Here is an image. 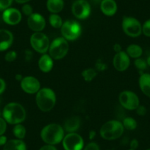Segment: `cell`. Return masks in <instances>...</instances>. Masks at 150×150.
I'll return each mask as SVG.
<instances>
[{
	"mask_svg": "<svg viewBox=\"0 0 150 150\" xmlns=\"http://www.w3.org/2000/svg\"><path fill=\"white\" fill-rule=\"evenodd\" d=\"M3 119L11 125H18L26 119V110L24 107L17 102H11L5 105L2 112Z\"/></svg>",
	"mask_w": 150,
	"mask_h": 150,
	"instance_id": "obj_1",
	"label": "cell"
},
{
	"mask_svg": "<svg viewBox=\"0 0 150 150\" xmlns=\"http://www.w3.org/2000/svg\"><path fill=\"white\" fill-rule=\"evenodd\" d=\"M64 136V129L63 127L55 123L47 125L41 132V137L43 141L50 145H55L60 143Z\"/></svg>",
	"mask_w": 150,
	"mask_h": 150,
	"instance_id": "obj_2",
	"label": "cell"
},
{
	"mask_svg": "<svg viewBox=\"0 0 150 150\" xmlns=\"http://www.w3.org/2000/svg\"><path fill=\"white\" fill-rule=\"evenodd\" d=\"M36 104L43 112L52 110L56 104V95L54 91L49 88H41L36 93Z\"/></svg>",
	"mask_w": 150,
	"mask_h": 150,
	"instance_id": "obj_3",
	"label": "cell"
},
{
	"mask_svg": "<svg viewBox=\"0 0 150 150\" xmlns=\"http://www.w3.org/2000/svg\"><path fill=\"white\" fill-rule=\"evenodd\" d=\"M123 125L117 120H110L104 124L101 127L100 135L102 138L108 141H112L119 138L124 132Z\"/></svg>",
	"mask_w": 150,
	"mask_h": 150,
	"instance_id": "obj_4",
	"label": "cell"
},
{
	"mask_svg": "<svg viewBox=\"0 0 150 150\" xmlns=\"http://www.w3.org/2000/svg\"><path fill=\"white\" fill-rule=\"evenodd\" d=\"M69 50V43L64 38L59 37L53 40L49 48V54L54 60H61Z\"/></svg>",
	"mask_w": 150,
	"mask_h": 150,
	"instance_id": "obj_5",
	"label": "cell"
},
{
	"mask_svg": "<svg viewBox=\"0 0 150 150\" xmlns=\"http://www.w3.org/2000/svg\"><path fill=\"white\" fill-rule=\"evenodd\" d=\"M61 34L63 38L67 41H75L80 36L82 28L77 21L69 20L65 21L61 27Z\"/></svg>",
	"mask_w": 150,
	"mask_h": 150,
	"instance_id": "obj_6",
	"label": "cell"
},
{
	"mask_svg": "<svg viewBox=\"0 0 150 150\" xmlns=\"http://www.w3.org/2000/svg\"><path fill=\"white\" fill-rule=\"evenodd\" d=\"M30 44L35 52L46 54L49 51L50 42L47 35L41 32L34 33L30 37Z\"/></svg>",
	"mask_w": 150,
	"mask_h": 150,
	"instance_id": "obj_7",
	"label": "cell"
},
{
	"mask_svg": "<svg viewBox=\"0 0 150 150\" xmlns=\"http://www.w3.org/2000/svg\"><path fill=\"white\" fill-rule=\"evenodd\" d=\"M122 29L125 34L132 38L138 37L142 33V25L133 17L125 16L122 20Z\"/></svg>",
	"mask_w": 150,
	"mask_h": 150,
	"instance_id": "obj_8",
	"label": "cell"
},
{
	"mask_svg": "<svg viewBox=\"0 0 150 150\" xmlns=\"http://www.w3.org/2000/svg\"><path fill=\"white\" fill-rule=\"evenodd\" d=\"M119 102L125 109L134 110L140 105V100L138 95L131 91H125L119 94Z\"/></svg>",
	"mask_w": 150,
	"mask_h": 150,
	"instance_id": "obj_9",
	"label": "cell"
},
{
	"mask_svg": "<svg viewBox=\"0 0 150 150\" xmlns=\"http://www.w3.org/2000/svg\"><path fill=\"white\" fill-rule=\"evenodd\" d=\"M62 141L65 150H82L84 146L83 137L75 132H69Z\"/></svg>",
	"mask_w": 150,
	"mask_h": 150,
	"instance_id": "obj_10",
	"label": "cell"
},
{
	"mask_svg": "<svg viewBox=\"0 0 150 150\" xmlns=\"http://www.w3.org/2000/svg\"><path fill=\"white\" fill-rule=\"evenodd\" d=\"M72 13L79 19H86L91 14V5L86 0H77L73 3Z\"/></svg>",
	"mask_w": 150,
	"mask_h": 150,
	"instance_id": "obj_11",
	"label": "cell"
},
{
	"mask_svg": "<svg viewBox=\"0 0 150 150\" xmlns=\"http://www.w3.org/2000/svg\"><path fill=\"white\" fill-rule=\"evenodd\" d=\"M21 88L25 93L35 94L41 89V83L37 78L32 76L23 77L21 81Z\"/></svg>",
	"mask_w": 150,
	"mask_h": 150,
	"instance_id": "obj_12",
	"label": "cell"
},
{
	"mask_svg": "<svg viewBox=\"0 0 150 150\" xmlns=\"http://www.w3.org/2000/svg\"><path fill=\"white\" fill-rule=\"evenodd\" d=\"M27 25L35 33L41 32L46 27L45 18L39 13H33L27 18Z\"/></svg>",
	"mask_w": 150,
	"mask_h": 150,
	"instance_id": "obj_13",
	"label": "cell"
},
{
	"mask_svg": "<svg viewBox=\"0 0 150 150\" xmlns=\"http://www.w3.org/2000/svg\"><path fill=\"white\" fill-rule=\"evenodd\" d=\"M113 66L119 71H124L129 68L130 59L126 52L121 51L115 54L113 57Z\"/></svg>",
	"mask_w": 150,
	"mask_h": 150,
	"instance_id": "obj_14",
	"label": "cell"
},
{
	"mask_svg": "<svg viewBox=\"0 0 150 150\" xmlns=\"http://www.w3.org/2000/svg\"><path fill=\"white\" fill-rule=\"evenodd\" d=\"M21 18V12L16 8H8L2 14L4 21L9 25H16L19 24Z\"/></svg>",
	"mask_w": 150,
	"mask_h": 150,
	"instance_id": "obj_15",
	"label": "cell"
},
{
	"mask_svg": "<svg viewBox=\"0 0 150 150\" xmlns=\"http://www.w3.org/2000/svg\"><path fill=\"white\" fill-rule=\"evenodd\" d=\"M13 42V35L8 30H0V52L9 49Z\"/></svg>",
	"mask_w": 150,
	"mask_h": 150,
	"instance_id": "obj_16",
	"label": "cell"
},
{
	"mask_svg": "<svg viewBox=\"0 0 150 150\" xmlns=\"http://www.w3.org/2000/svg\"><path fill=\"white\" fill-rule=\"evenodd\" d=\"M100 8L105 16H112L117 11V4L114 0H102L100 4Z\"/></svg>",
	"mask_w": 150,
	"mask_h": 150,
	"instance_id": "obj_17",
	"label": "cell"
},
{
	"mask_svg": "<svg viewBox=\"0 0 150 150\" xmlns=\"http://www.w3.org/2000/svg\"><path fill=\"white\" fill-rule=\"evenodd\" d=\"M53 66V59L50 54H43V55L38 60V67L40 70L44 73L50 72L52 69Z\"/></svg>",
	"mask_w": 150,
	"mask_h": 150,
	"instance_id": "obj_18",
	"label": "cell"
},
{
	"mask_svg": "<svg viewBox=\"0 0 150 150\" xmlns=\"http://www.w3.org/2000/svg\"><path fill=\"white\" fill-rule=\"evenodd\" d=\"M138 83L143 93L150 98V74L141 73Z\"/></svg>",
	"mask_w": 150,
	"mask_h": 150,
	"instance_id": "obj_19",
	"label": "cell"
},
{
	"mask_svg": "<svg viewBox=\"0 0 150 150\" xmlns=\"http://www.w3.org/2000/svg\"><path fill=\"white\" fill-rule=\"evenodd\" d=\"M81 121L77 116H72L69 118L64 123V129L69 132H74L77 131L80 127Z\"/></svg>",
	"mask_w": 150,
	"mask_h": 150,
	"instance_id": "obj_20",
	"label": "cell"
},
{
	"mask_svg": "<svg viewBox=\"0 0 150 150\" xmlns=\"http://www.w3.org/2000/svg\"><path fill=\"white\" fill-rule=\"evenodd\" d=\"M3 150H27V146L22 140L13 139L6 143Z\"/></svg>",
	"mask_w": 150,
	"mask_h": 150,
	"instance_id": "obj_21",
	"label": "cell"
},
{
	"mask_svg": "<svg viewBox=\"0 0 150 150\" xmlns=\"http://www.w3.org/2000/svg\"><path fill=\"white\" fill-rule=\"evenodd\" d=\"M47 9L52 13H58L64 8L63 0H47Z\"/></svg>",
	"mask_w": 150,
	"mask_h": 150,
	"instance_id": "obj_22",
	"label": "cell"
},
{
	"mask_svg": "<svg viewBox=\"0 0 150 150\" xmlns=\"http://www.w3.org/2000/svg\"><path fill=\"white\" fill-rule=\"evenodd\" d=\"M126 52L129 57L134 59L139 58L143 54V49L138 44H130L127 48Z\"/></svg>",
	"mask_w": 150,
	"mask_h": 150,
	"instance_id": "obj_23",
	"label": "cell"
},
{
	"mask_svg": "<svg viewBox=\"0 0 150 150\" xmlns=\"http://www.w3.org/2000/svg\"><path fill=\"white\" fill-rule=\"evenodd\" d=\"M49 21H50V25L55 29L61 28L63 25V19L59 15L56 13H52L50 16L49 18Z\"/></svg>",
	"mask_w": 150,
	"mask_h": 150,
	"instance_id": "obj_24",
	"label": "cell"
},
{
	"mask_svg": "<svg viewBox=\"0 0 150 150\" xmlns=\"http://www.w3.org/2000/svg\"><path fill=\"white\" fill-rule=\"evenodd\" d=\"M13 132L18 139L22 140L25 137L27 131H26V128L24 127V126H23L21 124H18V125H16L13 127Z\"/></svg>",
	"mask_w": 150,
	"mask_h": 150,
	"instance_id": "obj_25",
	"label": "cell"
},
{
	"mask_svg": "<svg viewBox=\"0 0 150 150\" xmlns=\"http://www.w3.org/2000/svg\"><path fill=\"white\" fill-rule=\"evenodd\" d=\"M97 72L95 69H92V68H88L86 69L82 72V76H83V79L86 80V82H91L96 77Z\"/></svg>",
	"mask_w": 150,
	"mask_h": 150,
	"instance_id": "obj_26",
	"label": "cell"
},
{
	"mask_svg": "<svg viewBox=\"0 0 150 150\" xmlns=\"http://www.w3.org/2000/svg\"><path fill=\"white\" fill-rule=\"evenodd\" d=\"M125 129L128 130H134L137 127V122L135 119L132 117H126L124 119L122 122Z\"/></svg>",
	"mask_w": 150,
	"mask_h": 150,
	"instance_id": "obj_27",
	"label": "cell"
},
{
	"mask_svg": "<svg viewBox=\"0 0 150 150\" xmlns=\"http://www.w3.org/2000/svg\"><path fill=\"white\" fill-rule=\"evenodd\" d=\"M134 64H135V66L136 67V69L138 70H139L141 72L145 70L147 68V66H148L146 60H144V59L141 58V57L135 59V62H134Z\"/></svg>",
	"mask_w": 150,
	"mask_h": 150,
	"instance_id": "obj_28",
	"label": "cell"
},
{
	"mask_svg": "<svg viewBox=\"0 0 150 150\" xmlns=\"http://www.w3.org/2000/svg\"><path fill=\"white\" fill-rule=\"evenodd\" d=\"M142 33L146 37H150V18L146 20L143 24Z\"/></svg>",
	"mask_w": 150,
	"mask_h": 150,
	"instance_id": "obj_29",
	"label": "cell"
},
{
	"mask_svg": "<svg viewBox=\"0 0 150 150\" xmlns=\"http://www.w3.org/2000/svg\"><path fill=\"white\" fill-rule=\"evenodd\" d=\"M13 0H0V11H5L12 5Z\"/></svg>",
	"mask_w": 150,
	"mask_h": 150,
	"instance_id": "obj_30",
	"label": "cell"
},
{
	"mask_svg": "<svg viewBox=\"0 0 150 150\" xmlns=\"http://www.w3.org/2000/svg\"><path fill=\"white\" fill-rule=\"evenodd\" d=\"M17 53L15 51H10L5 54V60L8 62H13L16 59Z\"/></svg>",
	"mask_w": 150,
	"mask_h": 150,
	"instance_id": "obj_31",
	"label": "cell"
},
{
	"mask_svg": "<svg viewBox=\"0 0 150 150\" xmlns=\"http://www.w3.org/2000/svg\"><path fill=\"white\" fill-rule=\"evenodd\" d=\"M22 12L24 15L29 17L30 15H32L33 13V8H32L31 5H28V4H25L22 7Z\"/></svg>",
	"mask_w": 150,
	"mask_h": 150,
	"instance_id": "obj_32",
	"label": "cell"
},
{
	"mask_svg": "<svg viewBox=\"0 0 150 150\" xmlns=\"http://www.w3.org/2000/svg\"><path fill=\"white\" fill-rule=\"evenodd\" d=\"M7 129V122L3 118L0 117V135H2Z\"/></svg>",
	"mask_w": 150,
	"mask_h": 150,
	"instance_id": "obj_33",
	"label": "cell"
},
{
	"mask_svg": "<svg viewBox=\"0 0 150 150\" xmlns=\"http://www.w3.org/2000/svg\"><path fill=\"white\" fill-rule=\"evenodd\" d=\"M135 110H136L137 114H138V116H145L147 112V110L146 108V107L144 106V105H141L137 108V109Z\"/></svg>",
	"mask_w": 150,
	"mask_h": 150,
	"instance_id": "obj_34",
	"label": "cell"
},
{
	"mask_svg": "<svg viewBox=\"0 0 150 150\" xmlns=\"http://www.w3.org/2000/svg\"><path fill=\"white\" fill-rule=\"evenodd\" d=\"M84 150H99V146L96 143L91 142L87 144V146L85 147Z\"/></svg>",
	"mask_w": 150,
	"mask_h": 150,
	"instance_id": "obj_35",
	"label": "cell"
},
{
	"mask_svg": "<svg viewBox=\"0 0 150 150\" xmlns=\"http://www.w3.org/2000/svg\"><path fill=\"white\" fill-rule=\"evenodd\" d=\"M6 88V83L3 79L0 78V94H2Z\"/></svg>",
	"mask_w": 150,
	"mask_h": 150,
	"instance_id": "obj_36",
	"label": "cell"
},
{
	"mask_svg": "<svg viewBox=\"0 0 150 150\" xmlns=\"http://www.w3.org/2000/svg\"><path fill=\"white\" fill-rule=\"evenodd\" d=\"M130 148L132 149H136L138 147V145H139V143H138V141L137 139H132L130 142Z\"/></svg>",
	"mask_w": 150,
	"mask_h": 150,
	"instance_id": "obj_37",
	"label": "cell"
},
{
	"mask_svg": "<svg viewBox=\"0 0 150 150\" xmlns=\"http://www.w3.org/2000/svg\"><path fill=\"white\" fill-rule=\"evenodd\" d=\"M39 150H57V148L54 145H50V144H47L44 145Z\"/></svg>",
	"mask_w": 150,
	"mask_h": 150,
	"instance_id": "obj_38",
	"label": "cell"
},
{
	"mask_svg": "<svg viewBox=\"0 0 150 150\" xmlns=\"http://www.w3.org/2000/svg\"><path fill=\"white\" fill-rule=\"evenodd\" d=\"M96 69L98 70H100V71H104L107 69V66L103 63H99L96 64Z\"/></svg>",
	"mask_w": 150,
	"mask_h": 150,
	"instance_id": "obj_39",
	"label": "cell"
},
{
	"mask_svg": "<svg viewBox=\"0 0 150 150\" xmlns=\"http://www.w3.org/2000/svg\"><path fill=\"white\" fill-rule=\"evenodd\" d=\"M7 142H8L7 137L3 135H0V146H5Z\"/></svg>",
	"mask_w": 150,
	"mask_h": 150,
	"instance_id": "obj_40",
	"label": "cell"
},
{
	"mask_svg": "<svg viewBox=\"0 0 150 150\" xmlns=\"http://www.w3.org/2000/svg\"><path fill=\"white\" fill-rule=\"evenodd\" d=\"M113 50H114L115 52H116V53L118 52H120L121 51H122V47H121L120 44H116L114 46H113Z\"/></svg>",
	"mask_w": 150,
	"mask_h": 150,
	"instance_id": "obj_41",
	"label": "cell"
},
{
	"mask_svg": "<svg viewBox=\"0 0 150 150\" xmlns=\"http://www.w3.org/2000/svg\"><path fill=\"white\" fill-rule=\"evenodd\" d=\"M95 136H96V132L93 130L90 131V132H89V138H90V140L93 139Z\"/></svg>",
	"mask_w": 150,
	"mask_h": 150,
	"instance_id": "obj_42",
	"label": "cell"
},
{
	"mask_svg": "<svg viewBox=\"0 0 150 150\" xmlns=\"http://www.w3.org/2000/svg\"><path fill=\"white\" fill-rule=\"evenodd\" d=\"M32 56H33V53L31 52V51H30V50L27 51V52H26V58H28V60H27L28 61L31 59Z\"/></svg>",
	"mask_w": 150,
	"mask_h": 150,
	"instance_id": "obj_43",
	"label": "cell"
},
{
	"mask_svg": "<svg viewBox=\"0 0 150 150\" xmlns=\"http://www.w3.org/2000/svg\"><path fill=\"white\" fill-rule=\"evenodd\" d=\"M16 80H18V81H21V80L23 79V77H22V75L21 74H18L16 75V77H15Z\"/></svg>",
	"mask_w": 150,
	"mask_h": 150,
	"instance_id": "obj_44",
	"label": "cell"
},
{
	"mask_svg": "<svg viewBox=\"0 0 150 150\" xmlns=\"http://www.w3.org/2000/svg\"><path fill=\"white\" fill-rule=\"evenodd\" d=\"M15 1L17 2V3L25 4V3H27V2H29L30 0H15Z\"/></svg>",
	"mask_w": 150,
	"mask_h": 150,
	"instance_id": "obj_45",
	"label": "cell"
},
{
	"mask_svg": "<svg viewBox=\"0 0 150 150\" xmlns=\"http://www.w3.org/2000/svg\"><path fill=\"white\" fill-rule=\"evenodd\" d=\"M92 2L95 4H97V3H100L102 2V0H92Z\"/></svg>",
	"mask_w": 150,
	"mask_h": 150,
	"instance_id": "obj_46",
	"label": "cell"
},
{
	"mask_svg": "<svg viewBox=\"0 0 150 150\" xmlns=\"http://www.w3.org/2000/svg\"><path fill=\"white\" fill-rule=\"evenodd\" d=\"M146 63H147V65H148L149 66H150V56H149V57H147Z\"/></svg>",
	"mask_w": 150,
	"mask_h": 150,
	"instance_id": "obj_47",
	"label": "cell"
},
{
	"mask_svg": "<svg viewBox=\"0 0 150 150\" xmlns=\"http://www.w3.org/2000/svg\"><path fill=\"white\" fill-rule=\"evenodd\" d=\"M129 150H135V149H129Z\"/></svg>",
	"mask_w": 150,
	"mask_h": 150,
	"instance_id": "obj_48",
	"label": "cell"
},
{
	"mask_svg": "<svg viewBox=\"0 0 150 150\" xmlns=\"http://www.w3.org/2000/svg\"><path fill=\"white\" fill-rule=\"evenodd\" d=\"M146 150H150V149H147Z\"/></svg>",
	"mask_w": 150,
	"mask_h": 150,
	"instance_id": "obj_49",
	"label": "cell"
}]
</instances>
